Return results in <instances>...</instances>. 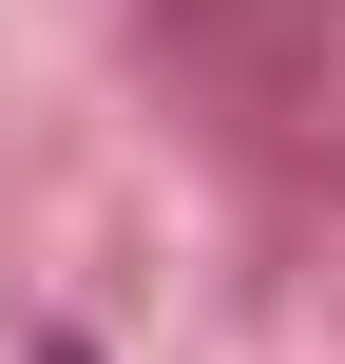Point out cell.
<instances>
[{"instance_id":"1","label":"cell","mask_w":345,"mask_h":364,"mask_svg":"<svg viewBox=\"0 0 345 364\" xmlns=\"http://www.w3.org/2000/svg\"><path fill=\"white\" fill-rule=\"evenodd\" d=\"M58 364H96V346H58Z\"/></svg>"}]
</instances>
